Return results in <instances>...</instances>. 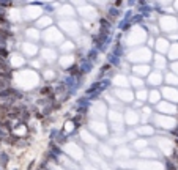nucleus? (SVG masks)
Returning <instances> with one entry per match:
<instances>
[{"label":"nucleus","mask_w":178,"mask_h":170,"mask_svg":"<svg viewBox=\"0 0 178 170\" xmlns=\"http://www.w3.org/2000/svg\"><path fill=\"white\" fill-rule=\"evenodd\" d=\"M123 117H124V125L126 126H137V125H140V112L137 109H134V107H128V106H126Z\"/></svg>","instance_id":"6"},{"label":"nucleus","mask_w":178,"mask_h":170,"mask_svg":"<svg viewBox=\"0 0 178 170\" xmlns=\"http://www.w3.org/2000/svg\"><path fill=\"white\" fill-rule=\"evenodd\" d=\"M8 162H10L8 153H7V151H0V165H2V167H7Z\"/></svg>","instance_id":"22"},{"label":"nucleus","mask_w":178,"mask_h":170,"mask_svg":"<svg viewBox=\"0 0 178 170\" xmlns=\"http://www.w3.org/2000/svg\"><path fill=\"white\" fill-rule=\"evenodd\" d=\"M164 167L166 170H176V162H173L172 159H164Z\"/></svg>","instance_id":"23"},{"label":"nucleus","mask_w":178,"mask_h":170,"mask_svg":"<svg viewBox=\"0 0 178 170\" xmlns=\"http://www.w3.org/2000/svg\"><path fill=\"white\" fill-rule=\"evenodd\" d=\"M153 55H155L153 49H150V47H147V46H142V47H133V49H128L124 58L129 63H133V65H136V63H151Z\"/></svg>","instance_id":"1"},{"label":"nucleus","mask_w":178,"mask_h":170,"mask_svg":"<svg viewBox=\"0 0 178 170\" xmlns=\"http://www.w3.org/2000/svg\"><path fill=\"white\" fill-rule=\"evenodd\" d=\"M40 58L44 62V65L47 66H55L57 62H59V57H60V52L57 47H52V46H41L40 49Z\"/></svg>","instance_id":"2"},{"label":"nucleus","mask_w":178,"mask_h":170,"mask_svg":"<svg viewBox=\"0 0 178 170\" xmlns=\"http://www.w3.org/2000/svg\"><path fill=\"white\" fill-rule=\"evenodd\" d=\"M175 139V148H178V137H173Z\"/></svg>","instance_id":"30"},{"label":"nucleus","mask_w":178,"mask_h":170,"mask_svg":"<svg viewBox=\"0 0 178 170\" xmlns=\"http://www.w3.org/2000/svg\"><path fill=\"white\" fill-rule=\"evenodd\" d=\"M8 87H11V80H8L5 77H0V90H5Z\"/></svg>","instance_id":"25"},{"label":"nucleus","mask_w":178,"mask_h":170,"mask_svg":"<svg viewBox=\"0 0 178 170\" xmlns=\"http://www.w3.org/2000/svg\"><path fill=\"white\" fill-rule=\"evenodd\" d=\"M121 2H123V0H115V2H114V7H117V8H118V7L121 5Z\"/></svg>","instance_id":"29"},{"label":"nucleus","mask_w":178,"mask_h":170,"mask_svg":"<svg viewBox=\"0 0 178 170\" xmlns=\"http://www.w3.org/2000/svg\"><path fill=\"white\" fill-rule=\"evenodd\" d=\"M60 69H57L55 66H44L41 71H40V76L41 79L46 82V84H54L57 80H60Z\"/></svg>","instance_id":"4"},{"label":"nucleus","mask_w":178,"mask_h":170,"mask_svg":"<svg viewBox=\"0 0 178 170\" xmlns=\"http://www.w3.org/2000/svg\"><path fill=\"white\" fill-rule=\"evenodd\" d=\"M167 58H169V62H176L178 60V43H172L170 44Z\"/></svg>","instance_id":"20"},{"label":"nucleus","mask_w":178,"mask_h":170,"mask_svg":"<svg viewBox=\"0 0 178 170\" xmlns=\"http://www.w3.org/2000/svg\"><path fill=\"white\" fill-rule=\"evenodd\" d=\"M176 110H178V104L169 103L166 99H162L158 106H155V112L161 113V115H169V117H176Z\"/></svg>","instance_id":"7"},{"label":"nucleus","mask_w":178,"mask_h":170,"mask_svg":"<svg viewBox=\"0 0 178 170\" xmlns=\"http://www.w3.org/2000/svg\"><path fill=\"white\" fill-rule=\"evenodd\" d=\"M136 131H137L139 137H150L155 134V126L151 123H140L136 126Z\"/></svg>","instance_id":"13"},{"label":"nucleus","mask_w":178,"mask_h":170,"mask_svg":"<svg viewBox=\"0 0 178 170\" xmlns=\"http://www.w3.org/2000/svg\"><path fill=\"white\" fill-rule=\"evenodd\" d=\"M59 132H60V129H50V132H49V139L50 140H55L57 139V136H59Z\"/></svg>","instance_id":"26"},{"label":"nucleus","mask_w":178,"mask_h":170,"mask_svg":"<svg viewBox=\"0 0 178 170\" xmlns=\"http://www.w3.org/2000/svg\"><path fill=\"white\" fill-rule=\"evenodd\" d=\"M164 85H170V87H178V76L173 71L167 69L164 71Z\"/></svg>","instance_id":"16"},{"label":"nucleus","mask_w":178,"mask_h":170,"mask_svg":"<svg viewBox=\"0 0 178 170\" xmlns=\"http://www.w3.org/2000/svg\"><path fill=\"white\" fill-rule=\"evenodd\" d=\"M76 47H77V46H76V43H74L71 38H66V39L57 47V49H59V52H60V55H62V54H74Z\"/></svg>","instance_id":"15"},{"label":"nucleus","mask_w":178,"mask_h":170,"mask_svg":"<svg viewBox=\"0 0 178 170\" xmlns=\"http://www.w3.org/2000/svg\"><path fill=\"white\" fill-rule=\"evenodd\" d=\"M129 85H131V88L136 91V90L145 88V87H147V82H145V79H142V77H137V76L131 74V76H129Z\"/></svg>","instance_id":"17"},{"label":"nucleus","mask_w":178,"mask_h":170,"mask_svg":"<svg viewBox=\"0 0 178 170\" xmlns=\"http://www.w3.org/2000/svg\"><path fill=\"white\" fill-rule=\"evenodd\" d=\"M99 51L98 49H95V47H90V49L87 51V60H90V62H93L95 65L99 62Z\"/></svg>","instance_id":"21"},{"label":"nucleus","mask_w":178,"mask_h":170,"mask_svg":"<svg viewBox=\"0 0 178 170\" xmlns=\"http://www.w3.org/2000/svg\"><path fill=\"white\" fill-rule=\"evenodd\" d=\"M161 93H162V99L178 104V87H170V85H162L161 87Z\"/></svg>","instance_id":"9"},{"label":"nucleus","mask_w":178,"mask_h":170,"mask_svg":"<svg viewBox=\"0 0 178 170\" xmlns=\"http://www.w3.org/2000/svg\"><path fill=\"white\" fill-rule=\"evenodd\" d=\"M10 55H11V52H10V49L7 46H0V57L2 58H10Z\"/></svg>","instance_id":"24"},{"label":"nucleus","mask_w":178,"mask_h":170,"mask_svg":"<svg viewBox=\"0 0 178 170\" xmlns=\"http://www.w3.org/2000/svg\"><path fill=\"white\" fill-rule=\"evenodd\" d=\"M170 39L167 36H158L156 38V43H155V52L156 54H162V55H167L169 54V49H170Z\"/></svg>","instance_id":"11"},{"label":"nucleus","mask_w":178,"mask_h":170,"mask_svg":"<svg viewBox=\"0 0 178 170\" xmlns=\"http://www.w3.org/2000/svg\"><path fill=\"white\" fill-rule=\"evenodd\" d=\"M145 82H147L148 88H161L164 85V71L153 69L148 74V77L145 79Z\"/></svg>","instance_id":"5"},{"label":"nucleus","mask_w":178,"mask_h":170,"mask_svg":"<svg viewBox=\"0 0 178 170\" xmlns=\"http://www.w3.org/2000/svg\"><path fill=\"white\" fill-rule=\"evenodd\" d=\"M162 101V93H161V88H150V93H148V103L150 106H158L159 103Z\"/></svg>","instance_id":"14"},{"label":"nucleus","mask_w":178,"mask_h":170,"mask_svg":"<svg viewBox=\"0 0 178 170\" xmlns=\"http://www.w3.org/2000/svg\"><path fill=\"white\" fill-rule=\"evenodd\" d=\"M170 136H173V137H178V123L172 128V131H170Z\"/></svg>","instance_id":"28"},{"label":"nucleus","mask_w":178,"mask_h":170,"mask_svg":"<svg viewBox=\"0 0 178 170\" xmlns=\"http://www.w3.org/2000/svg\"><path fill=\"white\" fill-rule=\"evenodd\" d=\"M112 87L114 88H131L129 76H126V74H123V72L117 71V74L112 77Z\"/></svg>","instance_id":"12"},{"label":"nucleus","mask_w":178,"mask_h":170,"mask_svg":"<svg viewBox=\"0 0 178 170\" xmlns=\"http://www.w3.org/2000/svg\"><path fill=\"white\" fill-rule=\"evenodd\" d=\"M151 66H153V69L167 71L169 66H170V62H169L167 55H162V54H156V52H155L153 60H151Z\"/></svg>","instance_id":"10"},{"label":"nucleus","mask_w":178,"mask_h":170,"mask_svg":"<svg viewBox=\"0 0 178 170\" xmlns=\"http://www.w3.org/2000/svg\"><path fill=\"white\" fill-rule=\"evenodd\" d=\"M79 66H81V74H82V76H88L90 72L93 71V68H95V63L85 58V60L79 62Z\"/></svg>","instance_id":"18"},{"label":"nucleus","mask_w":178,"mask_h":170,"mask_svg":"<svg viewBox=\"0 0 178 170\" xmlns=\"http://www.w3.org/2000/svg\"><path fill=\"white\" fill-rule=\"evenodd\" d=\"M169 69H170V71H173L175 74L178 76V60H176V62H170V66H169Z\"/></svg>","instance_id":"27"},{"label":"nucleus","mask_w":178,"mask_h":170,"mask_svg":"<svg viewBox=\"0 0 178 170\" xmlns=\"http://www.w3.org/2000/svg\"><path fill=\"white\" fill-rule=\"evenodd\" d=\"M148 93H150V88H148V87L140 88V90H136V91H134L136 101H140L142 104H147V103H148Z\"/></svg>","instance_id":"19"},{"label":"nucleus","mask_w":178,"mask_h":170,"mask_svg":"<svg viewBox=\"0 0 178 170\" xmlns=\"http://www.w3.org/2000/svg\"><path fill=\"white\" fill-rule=\"evenodd\" d=\"M151 71H153L151 63H136L131 68V74H134L137 77H142V79H147Z\"/></svg>","instance_id":"8"},{"label":"nucleus","mask_w":178,"mask_h":170,"mask_svg":"<svg viewBox=\"0 0 178 170\" xmlns=\"http://www.w3.org/2000/svg\"><path fill=\"white\" fill-rule=\"evenodd\" d=\"M112 93L115 94V98L121 104H126V106H131L136 99V94H134L133 88H114Z\"/></svg>","instance_id":"3"}]
</instances>
